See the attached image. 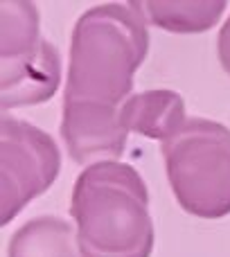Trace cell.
I'll list each match as a JSON object with an SVG mask.
<instances>
[{
  "mask_svg": "<svg viewBox=\"0 0 230 257\" xmlns=\"http://www.w3.org/2000/svg\"><path fill=\"white\" fill-rule=\"evenodd\" d=\"M147 52V23L131 5H97L75 23L61 138L77 165L118 160L124 154L120 108L133 95V75Z\"/></svg>",
  "mask_w": 230,
  "mask_h": 257,
  "instance_id": "obj_1",
  "label": "cell"
},
{
  "mask_svg": "<svg viewBox=\"0 0 230 257\" xmlns=\"http://www.w3.org/2000/svg\"><path fill=\"white\" fill-rule=\"evenodd\" d=\"M70 214L81 257H151L149 192L131 165H88L72 187Z\"/></svg>",
  "mask_w": 230,
  "mask_h": 257,
  "instance_id": "obj_2",
  "label": "cell"
},
{
  "mask_svg": "<svg viewBox=\"0 0 230 257\" xmlns=\"http://www.w3.org/2000/svg\"><path fill=\"white\" fill-rule=\"evenodd\" d=\"M167 181L185 212L201 219L230 214V128L192 117L163 142Z\"/></svg>",
  "mask_w": 230,
  "mask_h": 257,
  "instance_id": "obj_3",
  "label": "cell"
},
{
  "mask_svg": "<svg viewBox=\"0 0 230 257\" xmlns=\"http://www.w3.org/2000/svg\"><path fill=\"white\" fill-rule=\"evenodd\" d=\"M0 18L3 111L48 102L61 81V61L54 45L41 36L36 5L27 0H7L0 5Z\"/></svg>",
  "mask_w": 230,
  "mask_h": 257,
  "instance_id": "obj_4",
  "label": "cell"
},
{
  "mask_svg": "<svg viewBox=\"0 0 230 257\" xmlns=\"http://www.w3.org/2000/svg\"><path fill=\"white\" fill-rule=\"evenodd\" d=\"M0 147V221L7 226L32 199L57 181L61 154L50 133L12 115L3 117Z\"/></svg>",
  "mask_w": 230,
  "mask_h": 257,
  "instance_id": "obj_5",
  "label": "cell"
},
{
  "mask_svg": "<svg viewBox=\"0 0 230 257\" xmlns=\"http://www.w3.org/2000/svg\"><path fill=\"white\" fill-rule=\"evenodd\" d=\"M185 102L174 90L136 93L120 108V124L127 133H140L151 140H169L185 126Z\"/></svg>",
  "mask_w": 230,
  "mask_h": 257,
  "instance_id": "obj_6",
  "label": "cell"
},
{
  "mask_svg": "<svg viewBox=\"0 0 230 257\" xmlns=\"http://www.w3.org/2000/svg\"><path fill=\"white\" fill-rule=\"evenodd\" d=\"M147 25L160 27L174 34H199L214 27L221 18L226 3L223 0H133L129 3Z\"/></svg>",
  "mask_w": 230,
  "mask_h": 257,
  "instance_id": "obj_7",
  "label": "cell"
},
{
  "mask_svg": "<svg viewBox=\"0 0 230 257\" xmlns=\"http://www.w3.org/2000/svg\"><path fill=\"white\" fill-rule=\"evenodd\" d=\"M7 257H81L75 228L59 217H36L9 239Z\"/></svg>",
  "mask_w": 230,
  "mask_h": 257,
  "instance_id": "obj_8",
  "label": "cell"
},
{
  "mask_svg": "<svg viewBox=\"0 0 230 257\" xmlns=\"http://www.w3.org/2000/svg\"><path fill=\"white\" fill-rule=\"evenodd\" d=\"M217 54H219V61H221L223 70L230 75V16H228V21L223 23L221 30H219V36H217Z\"/></svg>",
  "mask_w": 230,
  "mask_h": 257,
  "instance_id": "obj_9",
  "label": "cell"
}]
</instances>
